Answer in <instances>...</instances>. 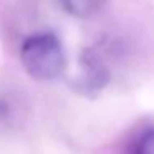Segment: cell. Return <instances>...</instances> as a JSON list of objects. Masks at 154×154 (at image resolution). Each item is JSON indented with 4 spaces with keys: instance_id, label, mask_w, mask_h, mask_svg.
Segmentation results:
<instances>
[{
    "instance_id": "6da1fadb",
    "label": "cell",
    "mask_w": 154,
    "mask_h": 154,
    "mask_svg": "<svg viewBox=\"0 0 154 154\" xmlns=\"http://www.w3.org/2000/svg\"><path fill=\"white\" fill-rule=\"evenodd\" d=\"M20 61L23 70L38 81L58 78L66 65L63 45L51 32H38L25 38L20 47Z\"/></svg>"
},
{
    "instance_id": "7a4b0ae2",
    "label": "cell",
    "mask_w": 154,
    "mask_h": 154,
    "mask_svg": "<svg viewBox=\"0 0 154 154\" xmlns=\"http://www.w3.org/2000/svg\"><path fill=\"white\" fill-rule=\"evenodd\" d=\"M81 65H83V76H81L80 86L83 90L94 93L104 88L109 80V70L104 63V58L98 48H86L81 55Z\"/></svg>"
},
{
    "instance_id": "3957f363",
    "label": "cell",
    "mask_w": 154,
    "mask_h": 154,
    "mask_svg": "<svg viewBox=\"0 0 154 154\" xmlns=\"http://www.w3.org/2000/svg\"><path fill=\"white\" fill-rule=\"evenodd\" d=\"M124 154H154V123L134 128L124 141Z\"/></svg>"
},
{
    "instance_id": "277c9868",
    "label": "cell",
    "mask_w": 154,
    "mask_h": 154,
    "mask_svg": "<svg viewBox=\"0 0 154 154\" xmlns=\"http://www.w3.org/2000/svg\"><path fill=\"white\" fill-rule=\"evenodd\" d=\"M63 10L75 18H90L101 10L106 0H60Z\"/></svg>"
}]
</instances>
